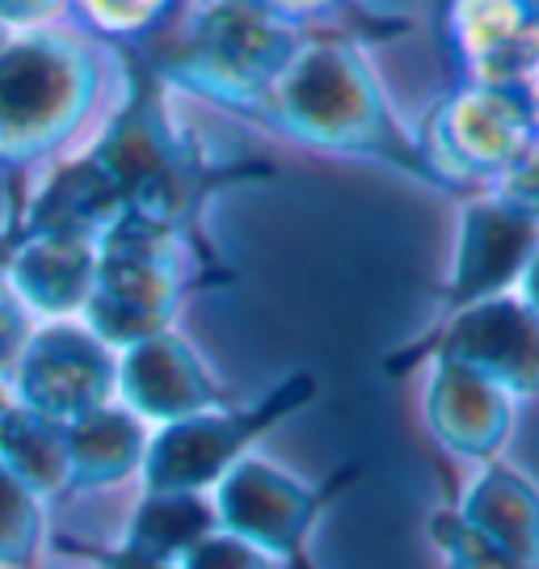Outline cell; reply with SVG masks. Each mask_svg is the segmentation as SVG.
<instances>
[{
    "label": "cell",
    "instance_id": "d4e9b609",
    "mask_svg": "<svg viewBox=\"0 0 539 569\" xmlns=\"http://www.w3.org/2000/svg\"><path fill=\"white\" fill-rule=\"evenodd\" d=\"M47 549L56 552H68V557H80L89 569H178L169 566V561H157V557H143V552L127 549V545H84V540H77V536H47Z\"/></svg>",
    "mask_w": 539,
    "mask_h": 569
},
{
    "label": "cell",
    "instance_id": "3957f363",
    "mask_svg": "<svg viewBox=\"0 0 539 569\" xmlns=\"http://www.w3.org/2000/svg\"><path fill=\"white\" fill-rule=\"evenodd\" d=\"M300 42V26L270 18L253 0H207L186 18L178 39L136 47L164 84L253 119L296 60Z\"/></svg>",
    "mask_w": 539,
    "mask_h": 569
},
{
    "label": "cell",
    "instance_id": "8992f818",
    "mask_svg": "<svg viewBox=\"0 0 539 569\" xmlns=\"http://www.w3.org/2000/svg\"><path fill=\"white\" fill-rule=\"evenodd\" d=\"M320 397V380L312 371H291L279 385H270L249 406L207 409L194 418H181L157 427L143 451L140 481L143 489H186V493H211L223 477L253 456L261 439Z\"/></svg>",
    "mask_w": 539,
    "mask_h": 569
},
{
    "label": "cell",
    "instance_id": "5b68a950",
    "mask_svg": "<svg viewBox=\"0 0 539 569\" xmlns=\"http://www.w3.org/2000/svg\"><path fill=\"white\" fill-rule=\"evenodd\" d=\"M101 93L93 42L68 30H26L0 47V169L13 178L56 157Z\"/></svg>",
    "mask_w": 539,
    "mask_h": 569
},
{
    "label": "cell",
    "instance_id": "30bf717a",
    "mask_svg": "<svg viewBox=\"0 0 539 569\" xmlns=\"http://www.w3.org/2000/svg\"><path fill=\"white\" fill-rule=\"evenodd\" d=\"M539 249V203L515 190H480L460 203V232L451 270L439 287V317L510 296Z\"/></svg>",
    "mask_w": 539,
    "mask_h": 569
},
{
    "label": "cell",
    "instance_id": "9a60e30c",
    "mask_svg": "<svg viewBox=\"0 0 539 569\" xmlns=\"http://www.w3.org/2000/svg\"><path fill=\"white\" fill-rule=\"evenodd\" d=\"M456 510L522 569H539V486L522 468L501 456L477 465Z\"/></svg>",
    "mask_w": 539,
    "mask_h": 569
},
{
    "label": "cell",
    "instance_id": "7402d4cb",
    "mask_svg": "<svg viewBox=\"0 0 539 569\" xmlns=\"http://www.w3.org/2000/svg\"><path fill=\"white\" fill-rule=\"evenodd\" d=\"M178 4L181 0H72V13L101 39L136 47V42L152 39V30Z\"/></svg>",
    "mask_w": 539,
    "mask_h": 569
},
{
    "label": "cell",
    "instance_id": "f546056e",
    "mask_svg": "<svg viewBox=\"0 0 539 569\" xmlns=\"http://www.w3.org/2000/svg\"><path fill=\"white\" fill-rule=\"evenodd\" d=\"M279 569H317V561H312L308 552H300V557H291V561H282Z\"/></svg>",
    "mask_w": 539,
    "mask_h": 569
},
{
    "label": "cell",
    "instance_id": "4dcf8cb0",
    "mask_svg": "<svg viewBox=\"0 0 539 569\" xmlns=\"http://www.w3.org/2000/svg\"><path fill=\"white\" fill-rule=\"evenodd\" d=\"M9 39H13V30H4V26H0V47H4Z\"/></svg>",
    "mask_w": 539,
    "mask_h": 569
},
{
    "label": "cell",
    "instance_id": "52a82bcc",
    "mask_svg": "<svg viewBox=\"0 0 539 569\" xmlns=\"http://www.w3.org/2000/svg\"><path fill=\"white\" fill-rule=\"evenodd\" d=\"M430 164L472 199L480 190L510 182L539 148V114L515 89L460 81L430 106L418 131Z\"/></svg>",
    "mask_w": 539,
    "mask_h": 569
},
{
    "label": "cell",
    "instance_id": "83f0119b",
    "mask_svg": "<svg viewBox=\"0 0 539 569\" xmlns=\"http://www.w3.org/2000/svg\"><path fill=\"white\" fill-rule=\"evenodd\" d=\"M253 4H258V9H266L270 18L287 21V26H303V21L329 13L338 0H253Z\"/></svg>",
    "mask_w": 539,
    "mask_h": 569
},
{
    "label": "cell",
    "instance_id": "e0dca14e",
    "mask_svg": "<svg viewBox=\"0 0 539 569\" xmlns=\"http://www.w3.org/2000/svg\"><path fill=\"white\" fill-rule=\"evenodd\" d=\"M536 13L531 0H442V39L463 81H489Z\"/></svg>",
    "mask_w": 539,
    "mask_h": 569
},
{
    "label": "cell",
    "instance_id": "cb8c5ba5",
    "mask_svg": "<svg viewBox=\"0 0 539 569\" xmlns=\"http://www.w3.org/2000/svg\"><path fill=\"white\" fill-rule=\"evenodd\" d=\"M480 84H501V89H515L522 102L539 114V13L536 21L522 30V39L510 47V56L498 63V72Z\"/></svg>",
    "mask_w": 539,
    "mask_h": 569
},
{
    "label": "cell",
    "instance_id": "4fadbf2b",
    "mask_svg": "<svg viewBox=\"0 0 539 569\" xmlns=\"http://www.w3.org/2000/svg\"><path fill=\"white\" fill-rule=\"evenodd\" d=\"M421 418L430 439L477 468L498 460L515 430V397L456 359H430Z\"/></svg>",
    "mask_w": 539,
    "mask_h": 569
},
{
    "label": "cell",
    "instance_id": "8fae6325",
    "mask_svg": "<svg viewBox=\"0 0 539 569\" xmlns=\"http://www.w3.org/2000/svg\"><path fill=\"white\" fill-rule=\"evenodd\" d=\"M9 397L47 422H77L119 401V350L84 321H42L30 329L9 371Z\"/></svg>",
    "mask_w": 539,
    "mask_h": 569
},
{
    "label": "cell",
    "instance_id": "f1b7e54d",
    "mask_svg": "<svg viewBox=\"0 0 539 569\" xmlns=\"http://www.w3.org/2000/svg\"><path fill=\"white\" fill-rule=\"evenodd\" d=\"M515 296H519L522 305H527L539 317V249H536V258L527 262V270H522V279H519V287H515Z\"/></svg>",
    "mask_w": 539,
    "mask_h": 569
},
{
    "label": "cell",
    "instance_id": "7c38bea8",
    "mask_svg": "<svg viewBox=\"0 0 539 569\" xmlns=\"http://www.w3.org/2000/svg\"><path fill=\"white\" fill-rule=\"evenodd\" d=\"M119 406L157 430L232 406V397L178 329H160L119 350Z\"/></svg>",
    "mask_w": 539,
    "mask_h": 569
},
{
    "label": "cell",
    "instance_id": "277c9868",
    "mask_svg": "<svg viewBox=\"0 0 539 569\" xmlns=\"http://www.w3.org/2000/svg\"><path fill=\"white\" fill-rule=\"evenodd\" d=\"M223 283H232V270L207 262L178 232L140 216H119L98 237V279L80 321L106 346L122 350L148 333L173 329L190 291Z\"/></svg>",
    "mask_w": 539,
    "mask_h": 569
},
{
    "label": "cell",
    "instance_id": "ba28073f",
    "mask_svg": "<svg viewBox=\"0 0 539 569\" xmlns=\"http://www.w3.org/2000/svg\"><path fill=\"white\" fill-rule=\"evenodd\" d=\"M362 472H367L362 460H346L325 481H300L253 451L211 489V507L223 531L249 540L275 566H282L308 552V540L325 519V510L359 486Z\"/></svg>",
    "mask_w": 539,
    "mask_h": 569
},
{
    "label": "cell",
    "instance_id": "9c48e42d",
    "mask_svg": "<svg viewBox=\"0 0 539 569\" xmlns=\"http://www.w3.org/2000/svg\"><path fill=\"white\" fill-rule=\"evenodd\" d=\"M430 359H456L506 388L515 401L539 397V317L519 296H498L435 321L421 338L405 342L383 359L388 376H405Z\"/></svg>",
    "mask_w": 539,
    "mask_h": 569
},
{
    "label": "cell",
    "instance_id": "7a4b0ae2",
    "mask_svg": "<svg viewBox=\"0 0 539 569\" xmlns=\"http://www.w3.org/2000/svg\"><path fill=\"white\" fill-rule=\"evenodd\" d=\"M253 122L308 148L388 164L409 182L460 199V190L430 164L418 131H409L392 110L359 39L303 34L296 60L287 63Z\"/></svg>",
    "mask_w": 539,
    "mask_h": 569
},
{
    "label": "cell",
    "instance_id": "484cf974",
    "mask_svg": "<svg viewBox=\"0 0 539 569\" xmlns=\"http://www.w3.org/2000/svg\"><path fill=\"white\" fill-rule=\"evenodd\" d=\"M30 329H34L30 312L21 308V300L13 296V287L0 279V380H9V371H13V363H18L21 346H26V338H30Z\"/></svg>",
    "mask_w": 539,
    "mask_h": 569
},
{
    "label": "cell",
    "instance_id": "2e32d148",
    "mask_svg": "<svg viewBox=\"0 0 539 569\" xmlns=\"http://www.w3.org/2000/svg\"><path fill=\"white\" fill-rule=\"evenodd\" d=\"M148 439H152V427L119 401L68 422L63 427V443H68V489L63 493H98V489L122 486L127 477H140Z\"/></svg>",
    "mask_w": 539,
    "mask_h": 569
},
{
    "label": "cell",
    "instance_id": "603a6c76",
    "mask_svg": "<svg viewBox=\"0 0 539 569\" xmlns=\"http://www.w3.org/2000/svg\"><path fill=\"white\" fill-rule=\"evenodd\" d=\"M178 569H279L261 549H253L249 540H240L232 531L216 528L211 536H202L194 549L178 561Z\"/></svg>",
    "mask_w": 539,
    "mask_h": 569
},
{
    "label": "cell",
    "instance_id": "d6986e66",
    "mask_svg": "<svg viewBox=\"0 0 539 569\" xmlns=\"http://www.w3.org/2000/svg\"><path fill=\"white\" fill-rule=\"evenodd\" d=\"M0 465L18 472L42 502L60 498L68 489V443L60 422L21 409L18 401L0 409Z\"/></svg>",
    "mask_w": 539,
    "mask_h": 569
},
{
    "label": "cell",
    "instance_id": "4316f807",
    "mask_svg": "<svg viewBox=\"0 0 539 569\" xmlns=\"http://www.w3.org/2000/svg\"><path fill=\"white\" fill-rule=\"evenodd\" d=\"M68 9H72V0H0V26L13 30V34L47 30Z\"/></svg>",
    "mask_w": 539,
    "mask_h": 569
},
{
    "label": "cell",
    "instance_id": "44dd1931",
    "mask_svg": "<svg viewBox=\"0 0 539 569\" xmlns=\"http://www.w3.org/2000/svg\"><path fill=\"white\" fill-rule=\"evenodd\" d=\"M426 536L442 569H522L489 536H480L456 507H435L426 515Z\"/></svg>",
    "mask_w": 539,
    "mask_h": 569
},
{
    "label": "cell",
    "instance_id": "ac0fdd59",
    "mask_svg": "<svg viewBox=\"0 0 539 569\" xmlns=\"http://www.w3.org/2000/svg\"><path fill=\"white\" fill-rule=\"evenodd\" d=\"M216 528H220V519H216V507H211V493L143 489L131 519H127L122 545L143 552V557L178 566L181 557Z\"/></svg>",
    "mask_w": 539,
    "mask_h": 569
},
{
    "label": "cell",
    "instance_id": "5bb4252c",
    "mask_svg": "<svg viewBox=\"0 0 539 569\" xmlns=\"http://www.w3.org/2000/svg\"><path fill=\"white\" fill-rule=\"evenodd\" d=\"M98 279V241L63 237V232H21L4 283L30 317L42 321H77Z\"/></svg>",
    "mask_w": 539,
    "mask_h": 569
},
{
    "label": "cell",
    "instance_id": "6da1fadb",
    "mask_svg": "<svg viewBox=\"0 0 539 569\" xmlns=\"http://www.w3.org/2000/svg\"><path fill=\"white\" fill-rule=\"evenodd\" d=\"M164 93L169 84L152 72L140 47H122V102L80 157L106 182L119 216H140L148 224L169 228L207 262H220V253L202 237L207 199L223 186L275 178V164L207 157L194 131L173 119Z\"/></svg>",
    "mask_w": 539,
    "mask_h": 569
},
{
    "label": "cell",
    "instance_id": "ffe728a7",
    "mask_svg": "<svg viewBox=\"0 0 539 569\" xmlns=\"http://www.w3.org/2000/svg\"><path fill=\"white\" fill-rule=\"evenodd\" d=\"M47 536V502L0 465V569H34Z\"/></svg>",
    "mask_w": 539,
    "mask_h": 569
}]
</instances>
